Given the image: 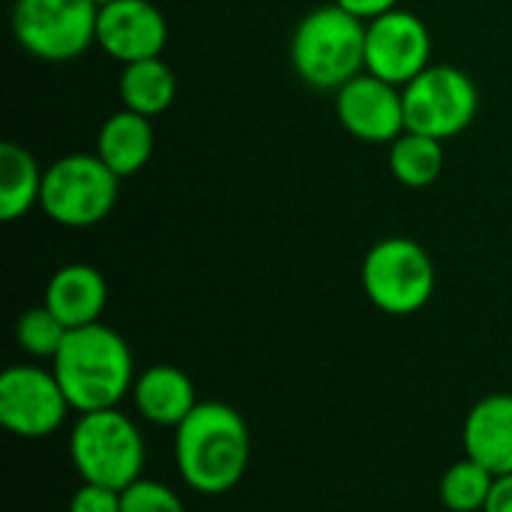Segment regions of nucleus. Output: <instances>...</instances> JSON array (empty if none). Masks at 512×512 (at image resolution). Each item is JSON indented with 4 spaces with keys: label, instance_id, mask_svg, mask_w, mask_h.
I'll list each match as a JSON object with an SVG mask.
<instances>
[{
    "label": "nucleus",
    "instance_id": "nucleus-19",
    "mask_svg": "<svg viewBox=\"0 0 512 512\" xmlns=\"http://www.w3.org/2000/svg\"><path fill=\"white\" fill-rule=\"evenodd\" d=\"M444 171V141L405 129L390 144V174L408 189L432 186Z\"/></svg>",
    "mask_w": 512,
    "mask_h": 512
},
{
    "label": "nucleus",
    "instance_id": "nucleus-14",
    "mask_svg": "<svg viewBox=\"0 0 512 512\" xmlns=\"http://www.w3.org/2000/svg\"><path fill=\"white\" fill-rule=\"evenodd\" d=\"M132 402L144 423L159 429H177L198 405V393L183 369L159 363L135 378Z\"/></svg>",
    "mask_w": 512,
    "mask_h": 512
},
{
    "label": "nucleus",
    "instance_id": "nucleus-3",
    "mask_svg": "<svg viewBox=\"0 0 512 512\" xmlns=\"http://www.w3.org/2000/svg\"><path fill=\"white\" fill-rule=\"evenodd\" d=\"M288 54L303 84L336 93L366 72V21L354 18L339 3L318 6L294 27Z\"/></svg>",
    "mask_w": 512,
    "mask_h": 512
},
{
    "label": "nucleus",
    "instance_id": "nucleus-20",
    "mask_svg": "<svg viewBox=\"0 0 512 512\" xmlns=\"http://www.w3.org/2000/svg\"><path fill=\"white\" fill-rule=\"evenodd\" d=\"M495 486V474L474 459L453 462L441 477V501L450 512H483Z\"/></svg>",
    "mask_w": 512,
    "mask_h": 512
},
{
    "label": "nucleus",
    "instance_id": "nucleus-21",
    "mask_svg": "<svg viewBox=\"0 0 512 512\" xmlns=\"http://www.w3.org/2000/svg\"><path fill=\"white\" fill-rule=\"evenodd\" d=\"M66 327L63 321L42 303L36 309H27L18 324H15V342L24 354L36 357V360H54V354L60 351L63 339H66Z\"/></svg>",
    "mask_w": 512,
    "mask_h": 512
},
{
    "label": "nucleus",
    "instance_id": "nucleus-1",
    "mask_svg": "<svg viewBox=\"0 0 512 512\" xmlns=\"http://www.w3.org/2000/svg\"><path fill=\"white\" fill-rule=\"evenodd\" d=\"M252 456L249 426L240 411L225 402H198L174 429V462L180 480L198 495L231 492Z\"/></svg>",
    "mask_w": 512,
    "mask_h": 512
},
{
    "label": "nucleus",
    "instance_id": "nucleus-8",
    "mask_svg": "<svg viewBox=\"0 0 512 512\" xmlns=\"http://www.w3.org/2000/svg\"><path fill=\"white\" fill-rule=\"evenodd\" d=\"M405 99V126L438 141L462 135L480 111L477 81L447 63H432L411 84L402 87Z\"/></svg>",
    "mask_w": 512,
    "mask_h": 512
},
{
    "label": "nucleus",
    "instance_id": "nucleus-15",
    "mask_svg": "<svg viewBox=\"0 0 512 512\" xmlns=\"http://www.w3.org/2000/svg\"><path fill=\"white\" fill-rule=\"evenodd\" d=\"M45 306L66 330L96 324L108 306L105 276L90 264H63L45 285Z\"/></svg>",
    "mask_w": 512,
    "mask_h": 512
},
{
    "label": "nucleus",
    "instance_id": "nucleus-25",
    "mask_svg": "<svg viewBox=\"0 0 512 512\" xmlns=\"http://www.w3.org/2000/svg\"><path fill=\"white\" fill-rule=\"evenodd\" d=\"M483 512H512V474L495 477L492 495H489Z\"/></svg>",
    "mask_w": 512,
    "mask_h": 512
},
{
    "label": "nucleus",
    "instance_id": "nucleus-24",
    "mask_svg": "<svg viewBox=\"0 0 512 512\" xmlns=\"http://www.w3.org/2000/svg\"><path fill=\"white\" fill-rule=\"evenodd\" d=\"M336 3L345 12H351L354 18L366 21V24L387 15V12H393V9H399V0H336Z\"/></svg>",
    "mask_w": 512,
    "mask_h": 512
},
{
    "label": "nucleus",
    "instance_id": "nucleus-2",
    "mask_svg": "<svg viewBox=\"0 0 512 512\" xmlns=\"http://www.w3.org/2000/svg\"><path fill=\"white\" fill-rule=\"evenodd\" d=\"M51 372L57 375L72 411L90 414L117 408L123 396H132L135 357L117 330L96 321L66 333L51 360Z\"/></svg>",
    "mask_w": 512,
    "mask_h": 512
},
{
    "label": "nucleus",
    "instance_id": "nucleus-26",
    "mask_svg": "<svg viewBox=\"0 0 512 512\" xmlns=\"http://www.w3.org/2000/svg\"><path fill=\"white\" fill-rule=\"evenodd\" d=\"M96 6H105V3H114V0H93Z\"/></svg>",
    "mask_w": 512,
    "mask_h": 512
},
{
    "label": "nucleus",
    "instance_id": "nucleus-9",
    "mask_svg": "<svg viewBox=\"0 0 512 512\" xmlns=\"http://www.w3.org/2000/svg\"><path fill=\"white\" fill-rule=\"evenodd\" d=\"M72 411L54 372L21 363L0 375V423L18 438L54 435Z\"/></svg>",
    "mask_w": 512,
    "mask_h": 512
},
{
    "label": "nucleus",
    "instance_id": "nucleus-13",
    "mask_svg": "<svg viewBox=\"0 0 512 512\" xmlns=\"http://www.w3.org/2000/svg\"><path fill=\"white\" fill-rule=\"evenodd\" d=\"M462 444L465 456L495 477L512 474V393H489L468 411Z\"/></svg>",
    "mask_w": 512,
    "mask_h": 512
},
{
    "label": "nucleus",
    "instance_id": "nucleus-17",
    "mask_svg": "<svg viewBox=\"0 0 512 512\" xmlns=\"http://www.w3.org/2000/svg\"><path fill=\"white\" fill-rule=\"evenodd\" d=\"M117 93H120L123 108L153 120L174 105L177 78H174V69L162 57H147V60L123 66Z\"/></svg>",
    "mask_w": 512,
    "mask_h": 512
},
{
    "label": "nucleus",
    "instance_id": "nucleus-16",
    "mask_svg": "<svg viewBox=\"0 0 512 512\" xmlns=\"http://www.w3.org/2000/svg\"><path fill=\"white\" fill-rule=\"evenodd\" d=\"M156 147V132L150 117L135 114L129 108L114 111L96 135V156L120 177H135L147 168Z\"/></svg>",
    "mask_w": 512,
    "mask_h": 512
},
{
    "label": "nucleus",
    "instance_id": "nucleus-5",
    "mask_svg": "<svg viewBox=\"0 0 512 512\" xmlns=\"http://www.w3.org/2000/svg\"><path fill=\"white\" fill-rule=\"evenodd\" d=\"M360 282L378 312L405 318L429 306L438 273L432 255L417 240L384 237L366 252Z\"/></svg>",
    "mask_w": 512,
    "mask_h": 512
},
{
    "label": "nucleus",
    "instance_id": "nucleus-11",
    "mask_svg": "<svg viewBox=\"0 0 512 512\" xmlns=\"http://www.w3.org/2000/svg\"><path fill=\"white\" fill-rule=\"evenodd\" d=\"M336 117L348 135L366 144H393L405 126L402 87L360 72L336 90Z\"/></svg>",
    "mask_w": 512,
    "mask_h": 512
},
{
    "label": "nucleus",
    "instance_id": "nucleus-6",
    "mask_svg": "<svg viewBox=\"0 0 512 512\" xmlns=\"http://www.w3.org/2000/svg\"><path fill=\"white\" fill-rule=\"evenodd\" d=\"M120 177L96 153H69L45 168L39 207L63 228L99 225L117 204Z\"/></svg>",
    "mask_w": 512,
    "mask_h": 512
},
{
    "label": "nucleus",
    "instance_id": "nucleus-23",
    "mask_svg": "<svg viewBox=\"0 0 512 512\" xmlns=\"http://www.w3.org/2000/svg\"><path fill=\"white\" fill-rule=\"evenodd\" d=\"M69 512H120V492L99 483H81L72 492Z\"/></svg>",
    "mask_w": 512,
    "mask_h": 512
},
{
    "label": "nucleus",
    "instance_id": "nucleus-18",
    "mask_svg": "<svg viewBox=\"0 0 512 512\" xmlns=\"http://www.w3.org/2000/svg\"><path fill=\"white\" fill-rule=\"evenodd\" d=\"M42 177L45 171L39 168L36 156L27 147L15 141L0 144V219L3 222H15L39 204Z\"/></svg>",
    "mask_w": 512,
    "mask_h": 512
},
{
    "label": "nucleus",
    "instance_id": "nucleus-4",
    "mask_svg": "<svg viewBox=\"0 0 512 512\" xmlns=\"http://www.w3.org/2000/svg\"><path fill=\"white\" fill-rule=\"evenodd\" d=\"M69 459L81 483H99L123 492L141 480L147 459L138 423L120 408L78 414L69 435Z\"/></svg>",
    "mask_w": 512,
    "mask_h": 512
},
{
    "label": "nucleus",
    "instance_id": "nucleus-22",
    "mask_svg": "<svg viewBox=\"0 0 512 512\" xmlns=\"http://www.w3.org/2000/svg\"><path fill=\"white\" fill-rule=\"evenodd\" d=\"M120 512H186V507L171 486L141 477L120 492Z\"/></svg>",
    "mask_w": 512,
    "mask_h": 512
},
{
    "label": "nucleus",
    "instance_id": "nucleus-12",
    "mask_svg": "<svg viewBox=\"0 0 512 512\" xmlns=\"http://www.w3.org/2000/svg\"><path fill=\"white\" fill-rule=\"evenodd\" d=\"M96 45L123 66L162 57L168 45V21L150 0H114L99 6Z\"/></svg>",
    "mask_w": 512,
    "mask_h": 512
},
{
    "label": "nucleus",
    "instance_id": "nucleus-7",
    "mask_svg": "<svg viewBox=\"0 0 512 512\" xmlns=\"http://www.w3.org/2000/svg\"><path fill=\"white\" fill-rule=\"evenodd\" d=\"M99 6L93 0H15V42L39 60L66 63L96 45Z\"/></svg>",
    "mask_w": 512,
    "mask_h": 512
},
{
    "label": "nucleus",
    "instance_id": "nucleus-10",
    "mask_svg": "<svg viewBox=\"0 0 512 512\" xmlns=\"http://www.w3.org/2000/svg\"><path fill=\"white\" fill-rule=\"evenodd\" d=\"M432 66V30L408 12L393 9L366 24V72L405 87Z\"/></svg>",
    "mask_w": 512,
    "mask_h": 512
}]
</instances>
